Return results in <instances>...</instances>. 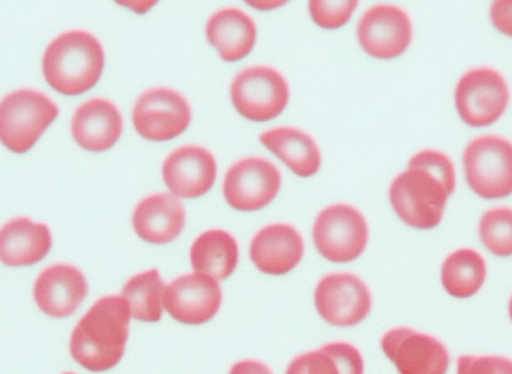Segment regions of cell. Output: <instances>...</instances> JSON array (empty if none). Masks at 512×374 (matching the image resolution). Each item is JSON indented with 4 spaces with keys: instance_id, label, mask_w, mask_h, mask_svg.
<instances>
[{
    "instance_id": "obj_25",
    "label": "cell",
    "mask_w": 512,
    "mask_h": 374,
    "mask_svg": "<svg viewBox=\"0 0 512 374\" xmlns=\"http://www.w3.org/2000/svg\"><path fill=\"white\" fill-rule=\"evenodd\" d=\"M486 263L476 250L462 247L449 253L441 266V283L445 291L456 298H468L482 287Z\"/></svg>"
},
{
    "instance_id": "obj_10",
    "label": "cell",
    "mask_w": 512,
    "mask_h": 374,
    "mask_svg": "<svg viewBox=\"0 0 512 374\" xmlns=\"http://www.w3.org/2000/svg\"><path fill=\"white\" fill-rule=\"evenodd\" d=\"M371 294L364 281L350 272L323 276L314 290V304L327 323L350 327L366 318L371 309Z\"/></svg>"
},
{
    "instance_id": "obj_14",
    "label": "cell",
    "mask_w": 512,
    "mask_h": 374,
    "mask_svg": "<svg viewBox=\"0 0 512 374\" xmlns=\"http://www.w3.org/2000/svg\"><path fill=\"white\" fill-rule=\"evenodd\" d=\"M357 38L362 49L378 59L401 55L412 38L408 14L392 4H377L367 9L357 25Z\"/></svg>"
},
{
    "instance_id": "obj_4",
    "label": "cell",
    "mask_w": 512,
    "mask_h": 374,
    "mask_svg": "<svg viewBox=\"0 0 512 374\" xmlns=\"http://www.w3.org/2000/svg\"><path fill=\"white\" fill-rule=\"evenodd\" d=\"M58 113V106L40 91L28 88L13 91L0 101V142L14 153H24Z\"/></svg>"
},
{
    "instance_id": "obj_15",
    "label": "cell",
    "mask_w": 512,
    "mask_h": 374,
    "mask_svg": "<svg viewBox=\"0 0 512 374\" xmlns=\"http://www.w3.org/2000/svg\"><path fill=\"white\" fill-rule=\"evenodd\" d=\"M213 155L204 147L185 145L173 150L162 165V178L175 197L194 199L206 194L216 179Z\"/></svg>"
},
{
    "instance_id": "obj_12",
    "label": "cell",
    "mask_w": 512,
    "mask_h": 374,
    "mask_svg": "<svg viewBox=\"0 0 512 374\" xmlns=\"http://www.w3.org/2000/svg\"><path fill=\"white\" fill-rule=\"evenodd\" d=\"M399 374H446L450 357L436 337L407 326L393 327L380 340Z\"/></svg>"
},
{
    "instance_id": "obj_1",
    "label": "cell",
    "mask_w": 512,
    "mask_h": 374,
    "mask_svg": "<svg viewBox=\"0 0 512 374\" xmlns=\"http://www.w3.org/2000/svg\"><path fill=\"white\" fill-rule=\"evenodd\" d=\"M455 184V170L450 158L441 151L424 149L414 154L407 169L392 181L389 200L405 224L429 230L441 222Z\"/></svg>"
},
{
    "instance_id": "obj_30",
    "label": "cell",
    "mask_w": 512,
    "mask_h": 374,
    "mask_svg": "<svg viewBox=\"0 0 512 374\" xmlns=\"http://www.w3.org/2000/svg\"><path fill=\"white\" fill-rule=\"evenodd\" d=\"M494 26L507 35L511 34V1H497L491 7Z\"/></svg>"
},
{
    "instance_id": "obj_8",
    "label": "cell",
    "mask_w": 512,
    "mask_h": 374,
    "mask_svg": "<svg viewBox=\"0 0 512 374\" xmlns=\"http://www.w3.org/2000/svg\"><path fill=\"white\" fill-rule=\"evenodd\" d=\"M509 101L504 77L490 67L467 71L455 89V105L460 118L469 126L485 127L503 114Z\"/></svg>"
},
{
    "instance_id": "obj_3",
    "label": "cell",
    "mask_w": 512,
    "mask_h": 374,
    "mask_svg": "<svg viewBox=\"0 0 512 374\" xmlns=\"http://www.w3.org/2000/svg\"><path fill=\"white\" fill-rule=\"evenodd\" d=\"M104 67L101 43L84 30H70L54 38L43 54L46 82L64 95H79L91 89Z\"/></svg>"
},
{
    "instance_id": "obj_17",
    "label": "cell",
    "mask_w": 512,
    "mask_h": 374,
    "mask_svg": "<svg viewBox=\"0 0 512 374\" xmlns=\"http://www.w3.org/2000/svg\"><path fill=\"white\" fill-rule=\"evenodd\" d=\"M304 254L299 231L287 223H272L261 228L252 238L249 256L255 267L268 275H284L292 271Z\"/></svg>"
},
{
    "instance_id": "obj_11",
    "label": "cell",
    "mask_w": 512,
    "mask_h": 374,
    "mask_svg": "<svg viewBox=\"0 0 512 374\" xmlns=\"http://www.w3.org/2000/svg\"><path fill=\"white\" fill-rule=\"evenodd\" d=\"M280 186L281 174L273 163L262 157H246L227 170L223 195L233 209L252 212L270 204Z\"/></svg>"
},
{
    "instance_id": "obj_16",
    "label": "cell",
    "mask_w": 512,
    "mask_h": 374,
    "mask_svg": "<svg viewBox=\"0 0 512 374\" xmlns=\"http://www.w3.org/2000/svg\"><path fill=\"white\" fill-rule=\"evenodd\" d=\"M88 292L83 272L68 263H55L43 269L35 279L33 296L37 307L53 318L72 315Z\"/></svg>"
},
{
    "instance_id": "obj_6",
    "label": "cell",
    "mask_w": 512,
    "mask_h": 374,
    "mask_svg": "<svg viewBox=\"0 0 512 374\" xmlns=\"http://www.w3.org/2000/svg\"><path fill=\"white\" fill-rule=\"evenodd\" d=\"M312 238L317 251L328 261L351 262L366 248L367 222L354 206L334 203L322 209L315 218Z\"/></svg>"
},
{
    "instance_id": "obj_19",
    "label": "cell",
    "mask_w": 512,
    "mask_h": 374,
    "mask_svg": "<svg viewBox=\"0 0 512 374\" xmlns=\"http://www.w3.org/2000/svg\"><path fill=\"white\" fill-rule=\"evenodd\" d=\"M122 125L120 112L111 101L92 98L75 110L71 119V133L83 149L101 152L117 142Z\"/></svg>"
},
{
    "instance_id": "obj_31",
    "label": "cell",
    "mask_w": 512,
    "mask_h": 374,
    "mask_svg": "<svg viewBox=\"0 0 512 374\" xmlns=\"http://www.w3.org/2000/svg\"><path fill=\"white\" fill-rule=\"evenodd\" d=\"M229 374H272V371L262 362L246 359L235 363Z\"/></svg>"
},
{
    "instance_id": "obj_27",
    "label": "cell",
    "mask_w": 512,
    "mask_h": 374,
    "mask_svg": "<svg viewBox=\"0 0 512 374\" xmlns=\"http://www.w3.org/2000/svg\"><path fill=\"white\" fill-rule=\"evenodd\" d=\"M483 245L494 255L508 257L512 253V211L498 206L486 210L478 224Z\"/></svg>"
},
{
    "instance_id": "obj_24",
    "label": "cell",
    "mask_w": 512,
    "mask_h": 374,
    "mask_svg": "<svg viewBox=\"0 0 512 374\" xmlns=\"http://www.w3.org/2000/svg\"><path fill=\"white\" fill-rule=\"evenodd\" d=\"M360 351L345 341L328 342L302 353L288 365L285 374H363Z\"/></svg>"
},
{
    "instance_id": "obj_22",
    "label": "cell",
    "mask_w": 512,
    "mask_h": 374,
    "mask_svg": "<svg viewBox=\"0 0 512 374\" xmlns=\"http://www.w3.org/2000/svg\"><path fill=\"white\" fill-rule=\"evenodd\" d=\"M260 142L276 155L293 173L310 177L321 165L315 141L304 131L290 126L269 129L259 136Z\"/></svg>"
},
{
    "instance_id": "obj_26",
    "label": "cell",
    "mask_w": 512,
    "mask_h": 374,
    "mask_svg": "<svg viewBox=\"0 0 512 374\" xmlns=\"http://www.w3.org/2000/svg\"><path fill=\"white\" fill-rule=\"evenodd\" d=\"M164 288L160 272L156 268L131 276L121 290L131 317L142 322H158L163 313Z\"/></svg>"
},
{
    "instance_id": "obj_13",
    "label": "cell",
    "mask_w": 512,
    "mask_h": 374,
    "mask_svg": "<svg viewBox=\"0 0 512 374\" xmlns=\"http://www.w3.org/2000/svg\"><path fill=\"white\" fill-rule=\"evenodd\" d=\"M222 291L216 279L200 272L174 278L163 292V306L177 322L202 325L218 312Z\"/></svg>"
},
{
    "instance_id": "obj_28",
    "label": "cell",
    "mask_w": 512,
    "mask_h": 374,
    "mask_svg": "<svg viewBox=\"0 0 512 374\" xmlns=\"http://www.w3.org/2000/svg\"><path fill=\"white\" fill-rule=\"evenodd\" d=\"M357 1H310L312 20L324 29H337L345 25L354 12Z\"/></svg>"
},
{
    "instance_id": "obj_18",
    "label": "cell",
    "mask_w": 512,
    "mask_h": 374,
    "mask_svg": "<svg viewBox=\"0 0 512 374\" xmlns=\"http://www.w3.org/2000/svg\"><path fill=\"white\" fill-rule=\"evenodd\" d=\"M185 221L184 206L169 193H156L143 198L132 214V226L137 236L154 245L175 240L182 232Z\"/></svg>"
},
{
    "instance_id": "obj_5",
    "label": "cell",
    "mask_w": 512,
    "mask_h": 374,
    "mask_svg": "<svg viewBox=\"0 0 512 374\" xmlns=\"http://www.w3.org/2000/svg\"><path fill=\"white\" fill-rule=\"evenodd\" d=\"M467 184L484 199H499L512 190V146L508 139L485 134L472 139L463 153Z\"/></svg>"
},
{
    "instance_id": "obj_20",
    "label": "cell",
    "mask_w": 512,
    "mask_h": 374,
    "mask_svg": "<svg viewBox=\"0 0 512 374\" xmlns=\"http://www.w3.org/2000/svg\"><path fill=\"white\" fill-rule=\"evenodd\" d=\"M52 247L49 227L28 217H16L0 227V262L10 267L31 266Z\"/></svg>"
},
{
    "instance_id": "obj_23",
    "label": "cell",
    "mask_w": 512,
    "mask_h": 374,
    "mask_svg": "<svg viewBox=\"0 0 512 374\" xmlns=\"http://www.w3.org/2000/svg\"><path fill=\"white\" fill-rule=\"evenodd\" d=\"M190 263L196 272L218 280L228 278L238 264L239 248L236 239L226 230L210 229L192 243Z\"/></svg>"
},
{
    "instance_id": "obj_7",
    "label": "cell",
    "mask_w": 512,
    "mask_h": 374,
    "mask_svg": "<svg viewBox=\"0 0 512 374\" xmlns=\"http://www.w3.org/2000/svg\"><path fill=\"white\" fill-rule=\"evenodd\" d=\"M230 96L234 108L244 118L265 122L276 118L285 109L289 88L285 78L276 69L253 66L235 76Z\"/></svg>"
},
{
    "instance_id": "obj_32",
    "label": "cell",
    "mask_w": 512,
    "mask_h": 374,
    "mask_svg": "<svg viewBox=\"0 0 512 374\" xmlns=\"http://www.w3.org/2000/svg\"><path fill=\"white\" fill-rule=\"evenodd\" d=\"M61 374H75V373H73V372H63Z\"/></svg>"
},
{
    "instance_id": "obj_2",
    "label": "cell",
    "mask_w": 512,
    "mask_h": 374,
    "mask_svg": "<svg viewBox=\"0 0 512 374\" xmlns=\"http://www.w3.org/2000/svg\"><path fill=\"white\" fill-rule=\"evenodd\" d=\"M130 318L128 304L121 295L97 299L72 330L71 357L92 372L113 368L124 354Z\"/></svg>"
},
{
    "instance_id": "obj_29",
    "label": "cell",
    "mask_w": 512,
    "mask_h": 374,
    "mask_svg": "<svg viewBox=\"0 0 512 374\" xmlns=\"http://www.w3.org/2000/svg\"><path fill=\"white\" fill-rule=\"evenodd\" d=\"M456 374H512V363L500 355H461Z\"/></svg>"
},
{
    "instance_id": "obj_21",
    "label": "cell",
    "mask_w": 512,
    "mask_h": 374,
    "mask_svg": "<svg viewBox=\"0 0 512 374\" xmlns=\"http://www.w3.org/2000/svg\"><path fill=\"white\" fill-rule=\"evenodd\" d=\"M205 34L210 45L226 62H236L246 57L256 41L254 21L236 7H225L214 12L206 23Z\"/></svg>"
},
{
    "instance_id": "obj_9",
    "label": "cell",
    "mask_w": 512,
    "mask_h": 374,
    "mask_svg": "<svg viewBox=\"0 0 512 374\" xmlns=\"http://www.w3.org/2000/svg\"><path fill=\"white\" fill-rule=\"evenodd\" d=\"M191 111L186 99L167 87L143 92L132 110L135 130L143 138L163 142L174 139L188 127Z\"/></svg>"
}]
</instances>
